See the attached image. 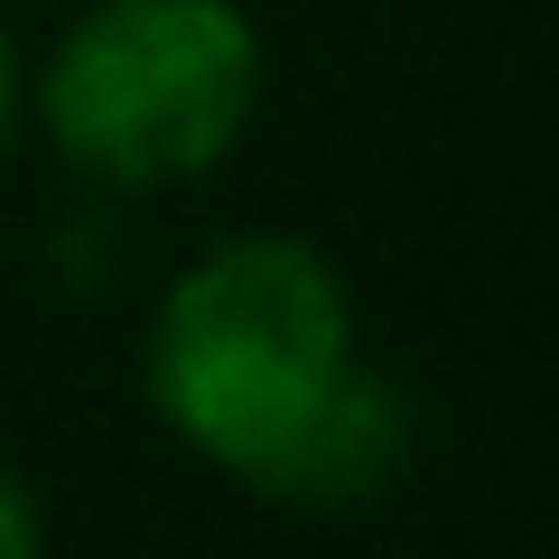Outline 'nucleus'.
<instances>
[{"label": "nucleus", "instance_id": "f257e3e1", "mask_svg": "<svg viewBox=\"0 0 559 559\" xmlns=\"http://www.w3.org/2000/svg\"><path fill=\"white\" fill-rule=\"evenodd\" d=\"M355 373V299L299 234H234L150 318V411L261 485Z\"/></svg>", "mask_w": 559, "mask_h": 559}, {"label": "nucleus", "instance_id": "f03ea898", "mask_svg": "<svg viewBox=\"0 0 559 559\" xmlns=\"http://www.w3.org/2000/svg\"><path fill=\"white\" fill-rule=\"evenodd\" d=\"M261 112V28L242 0H94L38 75V121L103 187H178L234 159Z\"/></svg>", "mask_w": 559, "mask_h": 559}, {"label": "nucleus", "instance_id": "7ed1b4c3", "mask_svg": "<svg viewBox=\"0 0 559 559\" xmlns=\"http://www.w3.org/2000/svg\"><path fill=\"white\" fill-rule=\"evenodd\" d=\"M401 448H411L401 401L355 364V373H345V392L326 401V411L308 419L289 448H280V466L261 476V495H280V503H364V495H382V485H392Z\"/></svg>", "mask_w": 559, "mask_h": 559}, {"label": "nucleus", "instance_id": "20e7f679", "mask_svg": "<svg viewBox=\"0 0 559 559\" xmlns=\"http://www.w3.org/2000/svg\"><path fill=\"white\" fill-rule=\"evenodd\" d=\"M20 121H28V66H20V38H10V20H0V159H10Z\"/></svg>", "mask_w": 559, "mask_h": 559}]
</instances>
